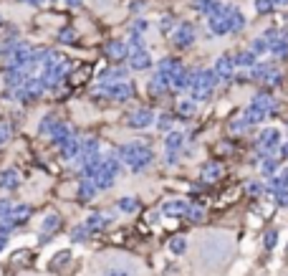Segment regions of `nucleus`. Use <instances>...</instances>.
I'll return each instance as SVG.
<instances>
[{
  "mask_svg": "<svg viewBox=\"0 0 288 276\" xmlns=\"http://www.w3.org/2000/svg\"><path fill=\"white\" fill-rule=\"evenodd\" d=\"M230 241L217 236V233H212V236H205L200 241V251H197V259H200V266L205 269H220L228 256H230Z\"/></svg>",
  "mask_w": 288,
  "mask_h": 276,
  "instance_id": "nucleus-1",
  "label": "nucleus"
},
{
  "mask_svg": "<svg viewBox=\"0 0 288 276\" xmlns=\"http://www.w3.org/2000/svg\"><path fill=\"white\" fill-rule=\"evenodd\" d=\"M215 71H205V69H197L187 76V89L192 92V99L203 101V99H210L212 94V87H215Z\"/></svg>",
  "mask_w": 288,
  "mask_h": 276,
  "instance_id": "nucleus-2",
  "label": "nucleus"
},
{
  "mask_svg": "<svg viewBox=\"0 0 288 276\" xmlns=\"http://www.w3.org/2000/svg\"><path fill=\"white\" fill-rule=\"evenodd\" d=\"M101 276H137V266L126 259H109L101 266Z\"/></svg>",
  "mask_w": 288,
  "mask_h": 276,
  "instance_id": "nucleus-3",
  "label": "nucleus"
},
{
  "mask_svg": "<svg viewBox=\"0 0 288 276\" xmlns=\"http://www.w3.org/2000/svg\"><path fill=\"white\" fill-rule=\"evenodd\" d=\"M124 160L134 170H142L152 160V152L147 150V147H142V144H129V147H124Z\"/></svg>",
  "mask_w": 288,
  "mask_h": 276,
  "instance_id": "nucleus-4",
  "label": "nucleus"
},
{
  "mask_svg": "<svg viewBox=\"0 0 288 276\" xmlns=\"http://www.w3.org/2000/svg\"><path fill=\"white\" fill-rule=\"evenodd\" d=\"M172 41H174V46H177V48H187L192 41H195V28H192L190 23H182L180 28L174 31Z\"/></svg>",
  "mask_w": 288,
  "mask_h": 276,
  "instance_id": "nucleus-5",
  "label": "nucleus"
},
{
  "mask_svg": "<svg viewBox=\"0 0 288 276\" xmlns=\"http://www.w3.org/2000/svg\"><path fill=\"white\" fill-rule=\"evenodd\" d=\"M212 71H215L217 79H230L233 71H235V56H220L215 61V69Z\"/></svg>",
  "mask_w": 288,
  "mask_h": 276,
  "instance_id": "nucleus-6",
  "label": "nucleus"
},
{
  "mask_svg": "<svg viewBox=\"0 0 288 276\" xmlns=\"http://www.w3.org/2000/svg\"><path fill=\"white\" fill-rule=\"evenodd\" d=\"M278 142H281L278 130H263V135H260V139H258V147H260L263 152H273L276 147H278Z\"/></svg>",
  "mask_w": 288,
  "mask_h": 276,
  "instance_id": "nucleus-7",
  "label": "nucleus"
},
{
  "mask_svg": "<svg viewBox=\"0 0 288 276\" xmlns=\"http://www.w3.org/2000/svg\"><path fill=\"white\" fill-rule=\"evenodd\" d=\"M253 79H263L265 84H271V81L278 84L281 76H278V71H276L273 66H268V63H258V66L253 69Z\"/></svg>",
  "mask_w": 288,
  "mask_h": 276,
  "instance_id": "nucleus-8",
  "label": "nucleus"
},
{
  "mask_svg": "<svg viewBox=\"0 0 288 276\" xmlns=\"http://www.w3.org/2000/svg\"><path fill=\"white\" fill-rule=\"evenodd\" d=\"M223 15H225V20H228L230 31H240L243 26H246V18H243L240 10L233 8V5H225V8H223Z\"/></svg>",
  "mask_w": 288,
  "mask_h": 276,
  "instance_id": "nucleus-9",
  "label": "nucleus"
},
{
  "mask_svg": "<svg viewBox=\"0 0 288 276\" xmlns=\"http://www.w3.org/2000/svg\"><path fill=\"white\" fill-rule=\"evenodd\" d=\"M225 8V5H223ZM210 31L215 33V36H223V33H230V26H228V20H225V15L220 13V15H212L210 18Z\"/></svg>",
  "mask_w": 288,
  "mask_h": 276,
  "instance_id": "nucleus-10",
  "label": "nucleus"
},
{
  "mask_svg": "<svg viewBox=\"0 0 288 276\" xmlns=\"http://www.w3.org/2000/svg\"><path fill=\"white\" fill-rule=\"evenodd\" d=\"M152 119H154V114L149 109H139V112H134V114L129 117V124L131 127H149Z\"/></svg>",
  "mask_w": 288,
  "mask_h": 276,
  "instance_id": "nucleus-11",
  "label": "nucleus"
},
{
  "mask_svg": "<svg viewBox=\"0 0 288 276\" xmlns=\"http://www.w3.org/2000/svg\"><path fill=\"white\" fill-rule=\"evenodd\" d=\"M109 94H112L114 99H129L131 94H134V89H131V84L122 81V84H112V87H109Z\"/></svg>",
  "mask_w": 288,
  "mask_h": 276,
  "instance_id": "nucleus-12",
  "label": "nucleus"
},
{
  "mask_svg": "<svg viewBox=\"0 0 288 276\" xmlns=\"http://www.w3.org/2000/svg\"><path fill=\"white\" fill-rule=\"evenodd\" d=\"M129 63H131V69H147V66H152V58H149V53L147 51H134L131 53V58H129Z\"/></svg>",
  "mask_w": 288,
  "mask_h": 276,
  "instance_id": "nucleus-13",
  "label": "nucleus"
},
{
  "mask_svg": "<svg viewBox=\"0 0 288 276\" xmlns=\"http://www.w3.org/2000/svg\"><path fill=\"white\" fill-rule=\"evenodd\" d=\"M187 205H190V203H185V200H167V203H165V213H167V216H185Z\"/></svg>",
  "mask_w": 288,
  "mask_h": 276,
  "instance_id": "nucleus-14",
  "label": "nucleus"
},
{
  "mask_svg": "<svg viewBox=\"0 0 288 276\" xmlns=\"http://www.w3.org/2000/svg\"><path fill=\"white\" fill-rule=\"evenodd\" d=\"M223 178V167H220L217 162H212V165H205V170H203V180H210V183H215V180H220Z\"/></svg>",
  "mask_w": 288,
  "mask_h": 276,
  "instance_id": "nucleus-15",
  "label": "nucleus"
},
{
  "mask_svg": "<svg viewBox=\"0 0 288 276\" xmlns=\"http://www.w3.org/2000/svg\"><path fill=\"white\" fill-rule=\"evenodd\" d=\"M235 66H246V69L255 66V53H253L250 48L243 51V53H238V56H235Z\"/></svg>",
  "mask_w": 288,
  "mask_h": 276,
  "instance_id": "nucleus-16",
  "label": "nucleus"
},
{
  "mask_svg": "<svg viewBox=\"0 0 288 276\" xmlns=\"http://www.w3.org/2000/svg\"><path fill=\"white\" fill-rule=\"evenodd\" d=\"M182 142H185V137H182L180 132H172V135L167 137V152L180 150V147H182Z\"/></svg>",
  "mask_w": 288,
  "mask_h": 276,
  "instance_id": "nucleus-17",
  "label": "nucleus"
},
{
  "mask_svg": "<svg viewBox=\"0 0 288 276\" xmlns=\"http://www.w3.org/2000/svg\"><path fill=\"white\" fill-rule=\"evenodd\" d=\"M185 216L192 221V223H197V221H203V216H205V210L200 208V205H187V210H185Z\"/></svg>",
  "mask_w": 288,
  "mask_h": 276,
  "instance_id": "nucleus-18",
  "label": "nucleus"
},
{
  "mask_svg": "<svg viewBox=\"0 0 288 276\" xmlns=\"http://www.w3.org/2000/svg\"><path fill=\"white\" fill-rule=\"evenodd\" d=\"M106 53L112 56V58H122V56H126V46L124 44H112L106 48Z\"/></svg>",
  "mask_w": 288,
  "mask_h": 276,
  "instance_id": "nucleus-19",
  "label": "nucleus"
},
{
  "mask_svg": "<svg viewBox=\"0 0 288 276\" xmlns=\"http://www.w3.org/2000/svg\"><path fill=\"white\" fill-rule=\"evenodd\" d=\"M250 51H253L255 56H258V53H263V51H268V41H265V36L253 41V44H250Z\"/></svg>",
  "mask_w": 288,
  "mask_h": 276,
  "instance_id": "nucleus-20",
  "label": "nucleus"
},
{
  "mask_svg": "<svg viewBox=\"0 0 288 276\" xmlns=\"http://www.w3.org/2000/svg\"><path fill=\"white\" fill-rule=\"evenodd\" d=\"M169 248H172V253H177V256H180V253H185V251H187V241L180 236V238H174V241L169 243Z\"/></svg>",
  "mask_w": 288,
  "mask_h": 276,
  "instance_id": "nucleus-21",
  "label": "nucleus"
},
{
  "mask_svg": "<svg viewBox=\"0 0 288 276\" xmlns=\"http://www.w3.org/2000/svg\"><path fill=\"white\" fill-rule=\"evenodd\" d=\"M276 5H273V0H255V10L258 13H271Z\"/></svg>",
  "mask_w": 288,
  "mask_h": 276,
  "instance_id": "nucleus-22",
  "label": "nucleus"
},
{
  "mask_svg": "<svg viewBox=\"0 0 288 276\" xmlns=\"http://www.w3.org/2000/svg\"><path fill=\"white\" fill-rule=\"evenodd\" d=\"M180 114L182 117H192L195 114V101H180Z\"/></svg>",
  "mask_w": 288,
  "mask_h": 276,
  "instance_id": "nucleus-23",
  "label": "nucleus"
},
{
  "mask_svg": "<svg viewBox=\"0 0 288 276\" xmlns=\"http://www.w3.org/2000/svg\"><path fill=\"white\" fill-rule=\"evenodd\" d=\"M119 205H122L124 213H131V210H137V200H131V198H124Z\"/></svg>",
  "mask_w": 288,
  "mask_h": 276,
  "instance_id": "nucleus-24",
  "label": "nucleus"
},
{
  "mask_svg": "<svg viewBox=\"0 0 288 276\" xmlns=\"http://www.w3.org/2000/svg\"><path fill=\"white\" fill-rule=\"evenodd\" d=\"M263 175H273L276 173V160H263Z\"/></svg>",
  "mask_w": 288,
  "mask_h": 276,
  "instance_id": "nucleus-25",
  "label": "nucleus"
},
{
  "mask_svg": "<svg viewBox=\"0 0 288 276\" xmlns=\"http://www.w3.org/2000/svg\"><path fill=\"white\" fill-rule=\"evenodd\" d=\"M276 200H278V205L288 208V190H286V187H283V190H276Z\"/></svg>",
  "mask_w": 288,
  "mask_h": 276,
  "instance_id": "nucleus-26",
  "label": "nucleus"
},
{
  "mask_svg": "<svg viewBox=\"0 0 288 276\" xmlns=\"http://www.w3.org/2000/svg\"><path fill=\"white\" fill-rule=\"evenodd\" d=\"M276 241H278V233H276V230L265 233V248H273V246H276Z\"/></svg>",
  "mask_w": 288,
  "mask_h": 276,
  "instance_id": "nucleus-27",
  "label": "nucleus"
},
{
  "mask_svg": "<svg viewBox=\"0 0 288 276\" xmlns=\"http://www.w3.org/2000/svg\"><path fill=\"white\" fill-rule=\"evenodd\" d=\"M169 127H172V119H169V114H165V117H160V130H169Z\"/></svg>",
  "mask_w": 288,
  "mask_h": 276,
  "instance_id": "nucleus-28",
  "label": "nucleus"
},
{
  "mask_svg": "<svg viewBox=\"0 0 288 276\" xmlns=\"http://www.w3.org/2000/svg\"><path fill=\"white\" fill-rule=\"evenodd\" d=\"M246 124H248L246 119H238V122H233L230 127H233V132H243V130H246Z\"/></svg>",
  "mask_w": 288,
  "mask_h": 276,
  "instance_id": "nucleus-29",
  "label": "nucleus"
},
{
  "mask_svg": "<svg viewBox=\"0 0 288 276\" xmlns=\"http://www.w3.org/2000/svg\"><path fill=\"white\" fill-rule=\"evenodd\" d=\"M246 190H248L250 195H258V193H260V185H258V183H250V185H246Z\"/></svg>",
  "mask_w": 288,
  "mask_h": 276,
  "instance_id": "nucleus-30",
  "label": "nucleus"
},
{
  "mask_svg": "<svg viewBox=\"0 0 288 276\" xmlns=\"http://www.w3.org/2000/svg\"><path fill=\"white\" fill-rule=\"evenodd\" d=\"M162 31H172V18H162Z\"/></svg>",
  "mask_w": 288,
  "mask_h": 276,
  "instance_id": "nucleus-31",
  "label": "nucleus"
},
{
  "mask_svg": "<svg viewBox=\"0 0 288 276\" xmlns=\"http://www.w3.org/2000/svg\"><path fill=\"white\" fill-rule=\"evenodd\" d=\"M281 157H288V142L281 147Z\"/></svg>",
  "mask_w": 288,
  "mask_h": 276,
  "instance_id": "nucleus-32",
  "label": "nucleus"
},
{
  "mask_svg": "<svg viewBox=\"0 0 288 276\" xmlns=\"http://www.w3.org/2000/svg\"><path fill=\"white\" fill-rule=\"evenodd\" d=\"M273 5H288V0H273Z\"/></svg>",
  "mask_w": 288,
  "mask_h": 276,
  "instance_id": "nucleus-33",
  "label": "nucleus"
},
{
  "mask_svg": "<svg viewBox=\"0 0 288 276\" xmlns=\"http://www.w3.org/2000/svg\"><path fill=\"white\" fill-rule=\"evenodd\" d=\"M286 251H288V246H286Z\"/></svg>",
  "mask_w": 288,
  "mask_h": 276,
  "instance_id": "nucleus-34",
  "label": "nucleus"
}]
</instances>
